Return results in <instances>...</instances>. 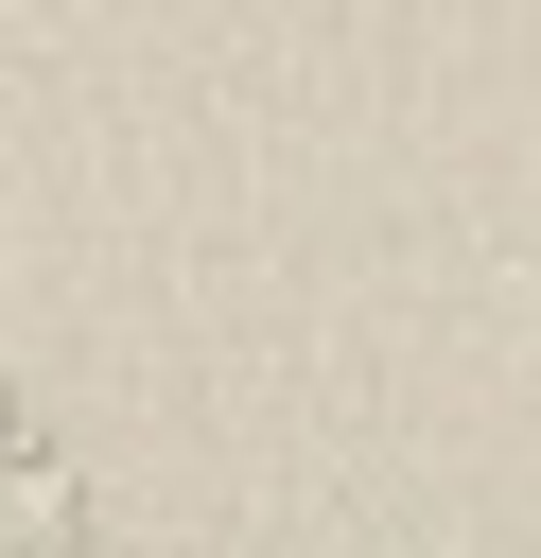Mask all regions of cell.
I'll list each match as a JSON object with an SVG mask.
<instances>
[{
  "label": "cell",
  "instance_id": "cell-1",
  "mask_svg": "<svg viewBox=\"0 0 541 558\" xmlns=\"http://www.w3.org/2000/svg\"><path fill=\"white\" fill-rule=\"evenodd\" d=\"M0 558H105V506H87V453L52 401L0 384Z\"/></svg>",
  "mask_w": 541,
  "mask_h": 558
}]
</instances>
